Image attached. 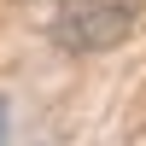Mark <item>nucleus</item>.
Returning a JSON list of instances; mask_svg holds the SVG:
<instances>
[{
	"mask_svg": "<svg viewBox=\"0 0 146 146\" xmlns=\"http://www.w3.org/2000/svg\"><path fill=\"white\" fill-rule=\"evenodd\" d=\"M135 23H140L135 0H70V6L53 12L47 35H53V47H64V53H105V47H117Z\"/></svg>",
	"mask_w": 146,
	"mask_h": 146,
	"instance_id": "1",
	"label": "nucleus"
},
{
	"mask_svg": "<svg viewBox=\"0 0 146 146\" xmlns=\"http://www.w3.org/2000/svg\"><path fill=\"white\" fill-rule=\"evenodd\" d=\"M0 146H6V100H0Z\"/></svg>",
	"mask_w": 146,
	"mask_h": 146,
	"instance_id": "2",
	"label": "nucleus"
}]
</instances>
